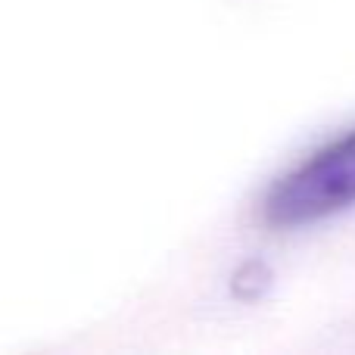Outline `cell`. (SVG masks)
Listing matches in <instances>:
<instances>
[{
	"label": "cell",
	"instance_id": "cell-1",
	"mask_svg": "<svg viewBox=\"0 0 355 355\" xmlns=\"http://www.w3.org/2000/svg\"><path fill=\"white\" fill-rule=\"evenodd\" d=\"M355 206V128L284 172L262 200L271 227H306Z\"/></svg>",
	"mask_w": 355,
	"mask_h": 355
}]
</instances>
